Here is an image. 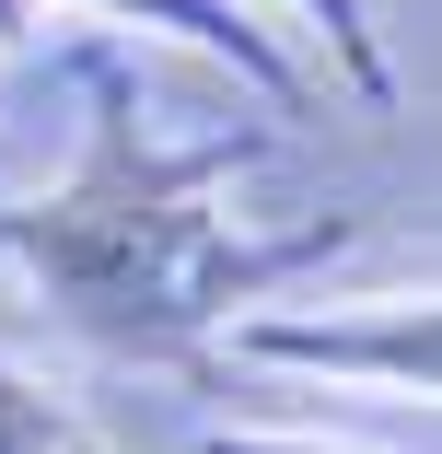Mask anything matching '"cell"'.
<instances>
[{"instance_id":"1","label":"cell","mask_w":442,"mask_h":454,"mask_svg":"<svg viewBox=\"0 0 442 454\" xmlns=\"http://www.w3.org/2000/svg\"><path fill=\"white\" fill-rule=\"evenodd\" d=\"M81 106L94 117H81L70 175L35 187L24 210H0V256L24 268V292L81 349H105V361H210L233 315H256L280 280H303V268H326L349 245V222L256 233L244 210H221L256 129L174 140L117 35H81Z\"/></svg>"},{"instance_id":"2","label":"cell","mask_w":442,"mask_h":454,"mask_svg":"<svg viewBox=\"0 0 442 454\" xmlns=\"http://www.w3.org/2000/svg\"><path fill=\"white\" fill-rule=\"evenodd\" d=\"M233 361L256 373H303V385H361L384 408H419L430 419V385H442V315L430 292H384V303H349V315H303V303H256L221 326Z\"/></svg>"},{"instance_id":"3","label":"cell","mask_w":442,"mask_h":454,"mask_svg":"<svg viewBox=\"0 0 442 454\" xmlns=\"http://www.w3.org/2000/svg\"><path fill=\"white\" fill-rule=\"evenodd\" d=\"M58 12H81L94 35H163V47H187V59H210V70H233L256 106H314V70H303V47L256 12V0H58Z\"/></svg>"},{"instance_id":"4","label":"cell","mask_w":442,"mask_h":454,"mask_svg":"<svg viewBox=\"0 0 442 454\" xmlns=\"http://www.w3.org/2000/svg\"><path fill=\"white\" fill-rule=\"evenodd\" d=\"M256 12L303 47V70H337L373 117L396 106V47H384V24H373V0H256Z\"/></svg>"},{"instance_id":"5","label":"cell","mask_w":442,"mask_h":454,"mask_svg":"<svg viewBox=\"0 0 442 454\" xmlns=\"http://www.w3.org/2000/svg\"><path fill=\"white\" fill-rule=\"evenodd\" d=\"M0 454H117L70 396H47L24 361H0Z\"/></svg>"},{"instance_id":"6","label":"cell","mask_w":442,"mask_h":454,"mask_svg":"<svg viewBox=\"0 0 442 454\" xmlns=\"http://www.w3.org/2000/svg\"><path fill=\"white\" fill-rule=\"evenodd\" d=\"M198 454H361V442H326V431H210Z\"/></svg>"},{"instance_id":"7","label":"cell","mask_w":442,"mask_h":454,"mask_svg":"<svg viewBox=\"0 0 442 454\" xmlns=\"http://www.w3.org/2000/svg\"><path fill=\"white\" fill-rule=\"evenodd\" d=\"M35 24H47V0H0V47H24Z\"/></svg>"}]
</instances>
